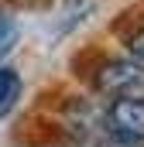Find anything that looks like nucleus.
I'll list each match as a JSON object with an SVG mask.
<instances>
[{
	"instance_id": "nucleus-1",
	"label": "nucleus",
	"mask_w": 144,
	"mask_h": 147,
	"mask_svg": "<svg viewBox=\"0 0 144 147\" xmlns=\"http://www.w3.org/2000/svg\"><path fill=\"white\" fill-rule=\"evenodd\" d=\"M103 130L113 134L117 144H141L144 140V99L141 96H113L103 113Z\"/></svg>"
},
{
	"instance_id": "nucleus-2",
	"label": "nucleus",
	"mask_w": 144,
	"mask_h": 147,
	"mask_svg": "<svg viewBox=\"0 0 144 147\" xmlns=\"http://www.w3.org/2000/svg\"><path fill=\"white\" fill-rule=\"evenodd\" d=\"M96 89L107 96H141L144 99V62H107L96 72Z\"/></svg>"
},
{
	"instance_id": "nucleus-3",
	"label": "nucleus",
	"mask_w": 144,
	"mask_h": 147,
	"mask_svg": "<svg viewBox=\"0 0 144 147\" xmlns=\"http://www.w3.org/2000/svg\"><path fill=\"white\" fill-rule=\"evenodd\" d=\"M17 99H21V75L10 65H0V120H7L17 110Z\"/></svg>"
},
{
	"instance_id": "nucleus-4",
	"label": "nucleus",
	"mask_w": 144,
	"mask_h": 147,
	"mask_svg": "<svg viewBox=\"0 0 144 147\" xmlns=\"http://www.w3.org/2000/svg\"><path fill=\"white\" fill-rule=\"evenodd\" d=\"M14 45H17V21L7 10H0V62L14 51Z\"/></svg>"
},
{
	"instance_id": "nucleus-5",
	"label": "nucleus",
	"mask_w": 144,
	"mask_h": 147,
	"mask_svg": "<svg viewBox=\"0 0 144 147\" xmlns=\"http://www.w3.org/2000/svg\"><path fill=\"white\" fill-rule=\"evenodd\" d=\"M130 55H134V62H144V31L130 38Z\"/></svg>"
}]
</instances>
